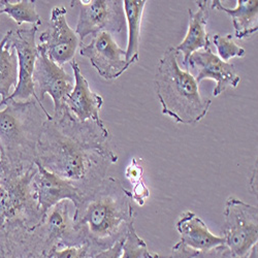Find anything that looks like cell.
Returning <instances> with one entry per match:
<instances>
[{
    "instance_id": "obj_1",
    "label": "cell",
    "mask_w": 258,
    "mask_h": 258,
    "mask_svg": "<svg viewBox=\"0 0 258 258\" xmlns=\"http://www.w3.org/2000/svg\"><path fill=\"white\" fill-rule=\"evenodd\" d=\"M117 161L104 122L79 121L67 106L46 119L35 162L73 184L83 197L107 177Z\"/></svg>"
},
{
    "instance_id": "obj_2",
    "label": "cell",
    "mask_w": 258,
    "mask_h": 258,
    "mask_svg": "<svg viewBox=\"0 0 258 258\" xmlns=\"http://www.w3.org/2000/svg\"><path fill=\"white\" fill-rule=\"evenodd\" d=\"M133 203L131 191L118 179L106 177L75 207V228L93 255L123 240L134 227Z\"/></svg>"
},
{
    "instance_id": "obj_3",
    "label": "cell",
    "mask_w": 258,
    "mask_h": 258,
    "mask_svg": "<svg viewBox=\"0 0 258 258\" xmlns=\"http://www.w3.org/2000/svg\"><path fill=\"white\" fill-rule=\"evenodd\" d=\"M50 117L46 107L35 99L0 103V169L14 173L35 164L36 147Z\"/></svg>"
},
{
    "instance_id": "obj_4",
    "label": "cell",
    "mask_w": 258,
    "mask_h": 258,
    "mask_svg": "<svg viewBox=\"0 0 258 258\" xmlns=\"http://www.w3.org/2000/svg\"><path fill=\"white\" fill-rule=\"evenodd\" d=\"M176 48H167L156 68L154 85L162 114L184 125L199 123L209 112L211 99H205L199 84L178 63Z\"/></svg>"
},
{
    "instance_id": "obj_5",
    "label": "cell",
    "mask_w": 258,
    "mask_h": 258,
    "mask_svg": "<svg viewBox=\"0 0 258 258\" xmlns=\"http://www.w3.org/2000/svg\"><path fill=\"white\" fill-rule=\"evenodd\" d=\"M224 245L234 258L244 257L258 242V209L229 197L223 212Z\"/></svg>"
},
{
    "instance_id": "obj_6",
    "label": "cell",
    "mask_w": 258,
    "mask_h": 258,
    "mask_svg": "<svg viewBox=\"0 0 258 258\" xmlns=\"http://www.w3.org/2000/svg\"><path fill=\"white\" fill-rule=\"evenodd\" d=\"M71 7L79 11L76 33L81 46L89 35L98 32L120 33L125 27L126 20L121 0H73Z\"/></svg>"
},
{
    "instance_id": "obj_7",
    "label": "cell",
    "mask_w": 258,
    "mask_h": 258,
    "mask_svg": "<svg viewBox=\"0 0 258 258\" xmlns=\"http://www.w3.org/2000/svg\"><path fill=\"white\" fill-rule=\"evenodd\" d=\"M37 30L38 27L31 26L30 28H18L17 30L8 31L10 42L17 54L19 75L16 88L7 100L28 101L35 99L37 102L42 104L35 93L32 80L38 55L36 44Z\"/></svg>"
},
{
    "instance_id": "obj_8",
    "label": "cell",
    "mask_w": 258,
    "mask_h": 258,
    "mask_svg": "<svg viewBox=\"0 0 258 258\" xmlns=\"http://www.w3.org/2000/svg\"><path fill=\"white\" fill-rule=\"evenodd\" d=\"M67 15L64 7L53 8L48 28L40 33L37 44V49L44 51L59 67L72 62L81 46L79 36L68 23Z\"/></svg>"
},
{
    "instance_id": "obj_9",
    "label": "cell",
    "mask_w": 258,
    "mask_h": 258,
    "mask_svg": "<svg viewBox=\"0 0 258 258\" xmlns=\"http://www.w3.org/2000/svg\"><path fill=\"white\" fill-rule=\"evenodd\" d=\"M37 51L32 76L35 93L41 102L46 94H49L53 99L54 113H57L66 106V101L74 89L75 79L52 61L44 51Z\"/></svg>"
},
{
    "instance_id": "obj_10",
    "label": "cell",
    "mask_w": 258,
    "mask_h": 258,
    "mask_svg": "<svg viewBox=\"0 0 258 258\" xmlns=\"http://www.w3.org/2000/svg\"><path fill=\"white\" fill-rule=\"evenodd\" d=\"M80 55L87 58L97 74L107 81L119 78L132 66L126 58V51L105 31L94 34L88 45H82Z\"/></svg>"
},
{
    "instance_id": "obj_11",
    "label": "cell",
    "mask_w": 258,
    "mask_h": 258,
    "mask_svg": "<svg viewBox=\"0 0 258 258\" xmlns=\"http://www.w3.org/2000/svg\"><path fill=\"white\" fill-rule=\"evenodd\" d=\"M70 204V201H62L55 205L35 227L48 254L53 250L83 246L71 216Z\"/></svg>"
},
{
    "instance_id": "obj_12",
    "label": "cell",
    "mask_w": 258,
    "mask_h": 258,
    "mask_svg": "<svg viewBox=\"0 0 258 258\" xmlns=\"http://www.w3.org/2000/svg\"><path fill=\"white\" fill-rule=\"evenodd\" d=\"M35 163L37 169L32 179V188L42 218L50 209L62 201H70L74 207L81 203L83 195L77 187Z\"/></svg>"
},
{
    "instance_id": "obj_13",
    "label": "cell",
    "mask_w": 258,
    "mask_h": 258,
    "mask_svg": "<svg viewBox=\"0 0 258 258\" xmlns=\"http://www.w3.org/2000/svg\"><path fill=\"white\" fill-rule=\"evenodd\" d=\"M188 67L199 70L196 78L198 84L206 79L216 82V86L213 90L215 97L219 96L227 88H236L241 82V78L236 74L233 64L224 62L216 54H214L211 46L203 51L192 53L188 59Z\"/></svg>"
},
{
    "instance_id": "obj_14",
    "label": "cell",
    "mask_w": 258,
    "mask_h": 258,
    "mask_svg": "<svg viewBox=\"0 0 258 258\" xmlns=\"http://www.w3.org/2000/svg\"><path fill=\"white\" fill-rule=\"evenodd\" d=\"M0 258H50L36 228L17 223L0 228Z\"/></svg>"
},
{
    "instance_id": "obj_15",
    "label": "cell",
    "mask_w": 258,
    "mask_h": 258,
    "mask_svg": "<svg viewBox=\"0 0 258 258\" xmlns=\"http://www.w3.org/2000/svg\"><path fill=\"white\" fill-rule=\"evenodd\" d=\"M74 73V89L66 101V106L72 115L79 121H94L102 123L99 112L103 105L101 95L90 89L88 81L83 76L79 64L76 60L71 62Z\"/></svg>"
},
{
    "instance_id": "obj_16",
    "label": "cell",
    "mask_w": 258,
    "mask_h": 258,
    "mask_svg": "<svg viewBox=\"0 0 258 258\" xmlns=\"http://www.w3.org/2000/svg\"><path fill=\"white\" fill-rule=\"evenodd\" d=\"M180 241L196 251H208L224 245L222 235L214 234L196 213L184 211L176 222Z\"/></svg>"
},
{
    "instance_id": "obj_17",
    "label": "cell",
    "mask_w": 258,
    "mask_h": 258,
    "mask_svg": "<svg viewBox=\"0 0 258 258\" xmlns=\"http://www.w3.org/2000/svg\"><path fill=\"white\" fill-rule=\"evenodd\" d=\"M196 3L199 9L197 12H193L190 9L188 10V30L184 39L181 41V44L176 47L177 52L183 55V64L187 68V70L189 69L188 59L191 54L211 46L210 35L207 32V24L210 16L208 7L209 2L200 0V2Z\"/></svg>"
},
{
    "instance_id": "obj_18",
    "label": "cell",
    "mask_w": 258,
    "mask_h": 258,
    "mask_svg": "<svg viewBox=\"0 0 258 258\" xmlns=\"http://www.w3.org/2000/svg\"><path fill=\"white\" fill-rule=\"evenodd\" d=\"M211 9L224 12L231 18L235 38H248L258 30L257 0H236L234 9L224 7L220 0H213L211 2Z\"/></svg>"
},
{
    "instance_id": "obj_19",
    "label": "cell",
    "mask_w": 258,
    "mask_h": 258,
    "mask_svg": "<svg viewBox=\"0 0 258 258\" xmlns=\"http://www.w3.org/2000/svg\"><path fill=\"white\" fill-rule=\"evenodd\" d=\"M147 2L145 0H124L123 9L125 14V20L128 29V41L126 58L132 64L136 63L140 59V32L144 9Z\"/></svg>"
},
{
    "instance_id": "obj_20",
    "label": "cell",
    "mask_w": 258,
    "mask_h": 258,
    "mask_svg": "<svg viewBox=\"0 0 258 258\" xmlns=\"http://www.w3.org/2000/svg\"><path fill=\"white\" fill-rule=\"evenodd\" d=\"M18 58L15 49L11 45L9 32L0 40V97L5 102L16 88L18 83Z\"/></svg>"
},
{
    "instance_id": "obj_21",
    "label": "cell",
    "mask_w": 258,
    "mask_h": 258,
    "mask_svg": "<svg viewBox=\"0 0 258 258\" xmlns=\"http://www.w3.org/2000/svg\"><path fill=\"white\" fill-rule=\"evenodd\" d=\"M35 6L36 2L34 0H21L18 3L0 0V14H7L18 25L28 23L38 27L41 25V19Z\"/></svg>"
},
{
    "instance_id": "obj_22",
    "label": "cell",
    "mask_w": 258,
    "mask_h": 258,
    "mask_svg": "<svg viewBox=\"0 0 258 258\" xmlns=\"http://www.w3.org/2000/svg\"><path fill=\"white\" fill-rule=\"evenodd\" d=\"M213 44L215 45L218 52V57L224 62H229L234 57H245L246 51L244 48L236 45L232 40L231 34H215L213 36Z\"/></svg>"
},
{
    "instance_id": "obj_23",
    "label": "cell",
    "mask_w": 258,
    "mask_h": 258,
    "mask_svg": "<svg viewBox=\"0 0 258 258\" xmlns=\"http://www.w3.org/2000/svg\"><path fill=\"white\" fill-rule=\"evenodd\" d=\"M148 252L146 242L138 234L134 226L123 240L120 258H144Z\"/></svg>"
},
{
    "instance_id": "obj_24",
    "label": "cell",
    "mask_w": 258,
    "mask_h": 258,
    "mask_svg": "<svg viewBox=\"0 0 258 258\" xmlns=\"http://www.w3.org/2000/svg\"><path fill=\"white\" fill-rule=\"evenodd\" d=\"M50 258H93L87 245L79 247H69L59 250H53L49 254Z\"/></svg>"
},
{
    "instance_id": "obj_25",
    "label": "cell",
    "mask_w": 258,
    "mask_h": 258,
    "mask_svg": "<svg viewBox=\"0 0 258 258\" xmlns=\"http://www.w3.org/2000/svg\"><path fill=\"white\" fill-rule=\"evenodd\" d=\"M144 166L142 158H133L131 164L125 169V177L132 183L136 185L144 181Z\"/></svg>"
},
{
    "instance_id": "obj_26",
    "label": "cell",
    "mask_w": 258,
    "mask_h": 258,
    "mask_svg": "<svg viewBox=\"0 0 258 258\" xmlns=\"http://www.w3.org/2000/svg\"><path fill=\"white\" fill-rule=\"evenodd\" d=\"M199 251L193 250L186 245H184L181 241H179L173 248L168 255L161 256L160 258H193Z\"/></svg>"
},
{
    "instance_id": "obj_27",
    "label": "cell",
    "mask_w": 258,
    "mask_h": 258,
    "mask_svg": "<svg viewBox=\"0 0 258 258\" xmlns=\"http://www.w3.org/2000/svg\"><path fill=\"white\" fill-rule=\"evenodd\" d=\"M193 258H234L230 250L225 246L221 245L208 251L198 252Z\"/></svg>"
},
{
    "instance_id": "obj_28",
    "label": "cell",
    "mask_w": 258,
    "mask_h": 258,
    "mask_svg": "<svg viewBox=\"0 0 258 258\" xmlns=\"http://www.w3.org/2000/svg\"><path fill=\"white\" fill-rule=\"evenodd\" d=\"M132 192V198L133 202L137 203L140 207H143L147 201V199L150 196L149 188L147 187L145 181L138 183L136 185H133V191Z\"/></svg>"
},
{
    "instance_id": "obj_29",
    "label": "cell",
    "mask_w": 258,
    "mask_h": 258,
    "mask_svg": "<svg viewBox=\"0 0 258 258\" xmlns=\"http://www.w3.org/2000/svg\"><path fill=\"white\" fill-rule=\"evenodd\" d=\"M123 240L118 241L116 244H114L109 249H105L103 251H100V252L96 253L93 256V258H120L121 253H122Z\"/></svg>"
},
{
    "instance_id": "obj_30",
    "label": "cell",
    "mask_w": 258,
    "mask_h": 258,
    "mask_svg": "<svg viewBox=\"0 0 258 258\" xmlns=\"http://www.w3.org/2000/svg\"><path fill=\"white\" fill-rule=\"evenodd\" d=\"M5 225V212H4V192L0 185V228Z\"/></svg>"
},
{
    "instance_id": "obj_31",
    "label": "cell",
    "mask_w": 258,
    "mask_h": 258,
    "mask_svg": "<svg viewBox=\"0 0 258 258\" xmlns=\"http://www.w3.org/2000/svg\"><path fill=\"white\" fill-rule=\"evenodd\" d=\"M242 258H258V246L255 245L244 257Z\"/></svg>"
},
{
    "instance_id": "obj_32",
    "label": "cell",
    "mask_w": 258,
    "mask_h": 258,
    "mask_svg": "<svg viewBox=\"0 0 258 258\" xmlns=\"http://www.w3.org/2000/svg\"><path fill=\"white\" fill-rule=\"evenodd\" d=\"M144 258H160V255L157 253H151V252H148Z\"/></svg>"
},
{
    "instance_id": "obj_33",
    "label": "cell",
    "mask_w": 258,
    "mask_h": 258,
    "mask_svg": "<svg viewBox=\"0 0 258 258\" xmlns=\"http://www.w3.org/2000/svg\"><path fill=\"white\" fill-rule=\"evenodd\" d=\"M0 160H2V153H0Z\"/></svg>"
},
{
    "instance_id": "obj_34",
    "label": "cell",
    "mask_w": 258,
    "mask_h": 258,
    "mask_svg": "<svg viewBox=\"0 0 258 258\" xmlns=\"http://www.w3.org/2000/svg\"><path fill=\"white\" fill-rule=\"evenodd\" d=\"M0 15H2V14H0Z\"/></svg>"
}]
</instances>
